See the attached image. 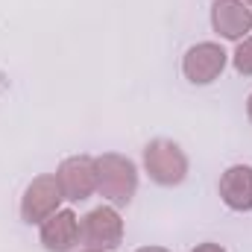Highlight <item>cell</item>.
Masks as SVG:
<instances>
[{
    "label": "cell",
    "mask_w": 252,
    "mask_h": 252,
    "mask_svg": "<svg viewBox=\"0 0 252 252\" xmlns=\"http://www.w3.org/2000/svg\"><path fill=\"white\" fill-rule=\"evenodd\" d=\"M94 164H97V190L112 205H126L138 190L135 164L118 153H103L100 158H94Z\"/></svg>",
    "instance_id": "6da1fadb"
},
{
    "label": "cell",
    "mask_w": 252,
    "mask_h": 252,
    "mask_svg": "<svg viewBox=\"0 0 252 252\" xmlns=\"http://www.w3.org/2000/svg\"><path fill=\"white\" fill-rule=\"evenodd\" d=\"M144 167L156 185L173 188L188 176V156L182 153L179 144H173L167 138H156L144 150Z\"/></svg>",
    "instance_id": "7a4b0ae2"
},
{
    "label": "cell",
    "mask_w": 252,
    "mask_h": 252,
    "mask_svg": "<svg viewBox=\"0 0 252 252\" xmlns=\"http://www.w3.org/2000/svg\"><path fill=\"white\" fill-rule=\"evenodd\" d=\"M79 241L88 250H115L124 241V220L112 205H100L79 220Z\"/></svg>",
    "instance_id": "3957f363"
},
{
    "label": "cell",
    "mask_w": 252,
    "mask_h": 252,
    "mask_svg": "<svg viewBox=\"0 0 252 252\" xmlns=\"http://www.w3.org/2000/svg\"><path fill=\"white\" fill-rule=\"evenodd\" d=\"M62 199H64V193L59 188V179L56 176H50V173L35 176L27 185L24 196H21V217L27 223H44L47 217H53L59 211Z\"/></svg>",
    "instance_id": "277c9868"
},
{
    "label": "cell",
    "mask_w": 252,
    "mask_h": 252,
    "mask_svg": "<svg viewBox=\"0 0 252 252\" xmlns=\"http://www.w3.org/2000/svg\"><path fill=\"white\" fill-rule=\"evenodd\" d=\"M56 179H59L64 199L82 202L97 190V164H94L91 156H70L59 164Z\"/></svg>",
    "instance_id": "5b68a950"
},
{
    "label": "cell",
    "mask_w": 252,
    "mask_h": 252,
    "mask_svg": "<svg viewBox=\"0 0 252 252\" xmlns=\"http://www.w3.org/2000/svg\"><path fill=\"white\" fill-rule=\"evenodd\" d=\"M223 67H226V50L220 44H214V41L193 44L188 53H185V59H182V73H185V79L193 82V85L214 82L223 73Z\"/></svg>",
    "instance_id": "8992f818"
},
{
    "label": "cell",
    "mask_w": 252,
    "mask_h": 252,
    "mask_svg": "<svg viewBox=\"0 0 252 252\" xmlns=\"http://www.w3.org/2000/svg\"><path fill=\"white\" fill-rule=\"evenodd\" d=\"M211 27L229 41H244V35L252 30V12L244 0H214Z\"/></svg>",
    "instance_id": "52a82bcc"
},
{
    "label": "cell",
    "mask_w": 252,
    "mask_h": 252,
    "mask_svg": "<svg viewBox=\"0 0 252 252\" xmlns=\"http://www.w3.org/2000/svg\"><path fill=\"white\" fill-rule=\"evenodd\" d=\"M41 244L47 252H70L79 244V220L70 208L56 211L41 223Z\"/></svg>",
    "instance_id": "ba28073f"
},
{
    "label": "cell",
    "mask_w": 252,
    "mask_h": 252,
    "mask_svg": "<svg viewBox=\"0 0 252 252\" xmlns=\"http://www.w3.org/2000/svg\"><path fill=\"white\" fill-rule=\"evenodd\" d=\"M220 196L232 211H252V167L232 164L220 176Z\"/></svg>",
    "instance_id": "9c48e42d"
},
{
    "label": "cell",
    "mask_w": 252,
    "mask_h": 252,
    "mask_svg": "<svg viewBox=\"0 0 252 252\" xmlns=\"http://www.w3.org/2000/svg\"><path fill=\"white\" fill-rule=\"evenodd\" d=\"M232 62H235V70H238L241 76H252V38H244V41L238 44Z\"/></svg>",
    "instance_id": "30bf717a"
},
{
    "label": "cell",
    "mask_w": 252,
    "mask_h": 252,
    "mask_svg": "<svg viewBox=\"0 0 252 252\" xmlns=\"http://www.w3.org/2000/svg\"><path fill=\"white\" fill-rule=\"evenodd\" d=\"M190 252H226L220 244H199L196 250H190Z\"/></svg>",
    "instance_id": "8fae6325"
},
{
    "label": "cell",
    "mask_w": 252,
    "mask_h": 252,
    "mask_svg": "<svg viewBox=\"0 0 252 252\" xmlns=\"http://www.w3.org/2000/svg\"><path fill=\"white\" fill-rule=\"evenodd\" d=\"M135 252H170V250H164V247H141V250H135Z\"/></svg>",
    "instance_id": "7c38bea8"
},
{
    "label": "cell",
    "mask_w": 252,
    "mask_h": 252,
    "mask_svg": "<svg viewBox=\"0 0 252 252\" xmlns=\"http://www.w3.org/2000/svg\"><path fill=\"white\" fill-rule=\"evenodd\" d=\"M247 115H250V121H252V94H250V100H247Z\"/></svg>",
    "instance_id": "4fadbf2b"
},
{
    "label": "cell",
    "mask_w": 252,
    "mask_h": 252,
    "mask_svg": "<svg viewBox=\"0 0 252 252\" xmlns=\"http://www.w3.org/2000/svg\"><path fill=\"white\" fill-rule=\"evenodd\" d=\"M82 252H106V250H82Z\"/></svg>",
    "instance_id": "5bb4252c"
},
{
    "label": "cell",
    "mask_w": 252,
    "mask_h": 252,
    "mask_svg": "<svg viewBox=\"0 0 252 252\" xmlns=\"http://www.w3.org/2000/svg\"><path fill=\"white\" fill-rule=\"evenodd\" d=\"M244 3H250V6H252V0H244Z\"/></svg>",
    "instance_id": "9a60e30c"
}]
</instances>
